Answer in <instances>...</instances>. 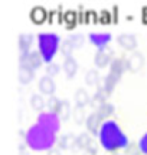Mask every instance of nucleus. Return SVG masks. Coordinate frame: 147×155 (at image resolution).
<instances>
[{
    "mask_svg": "<svg viewBox=\"0 0 147 155\" xmlns=\"http://www.w3.org/2000/svg\"><path fill=\"white\" fill-rule=\"evenodd\" d=\"M98 137H100V142L104 147V150L113 152V154H117L118 150H125V147L130 144L127 141V137L114 121L105 122Z\"/></svg>",
    "mask_w": 147,
    "mask_h": 155,
    "instance_id": "obj_1",
    "label": "nucleus"
},
{
    "mask_svg": "<svg viewBox=\"0 0 147 155\" xmlns=\"http://www.w3.org/2000/svg\"><path fill=\"white\" fill-rule=\"evenodd\" d=\"M26 144L36 151L52 150V145L55 144V132L38 122L26 134Z\"/></svg>",
    "mask_w": 147,
    "mask_h": 155,
    "instance_id": "obj_2",
    "label": "nucleus"
},
{
    "mask_svg": "<svg viewBox=\"0 0 147 155\" xmlns=\"http://www.w3.org/2000/svg\"><path fill=\"white\" fill-rule=\"evenodd\" d=\"M38 43H39V52L42 53L43 59L51 63L58 50L59 38L55 33H40L38 38Z\"/></svg>",
    "mask_w": 147,
    "mask_h": 155,
    "instance_id": "obj_3",
    "label": "nucleus"
},
{
    "mask_svg": "<svg viewBox=\"0 0 147 155\" xmlns=\"http://www.w3.org/2000/svg\"><path fill=\"white\" fill-rule=\"evenodd\" d=\"M43 56L40 53L39 50H32L29 53H20V65L26 63L32 69H38L40 68V65L43 63Z\"/></svg>",
    "mask_w": 147,
    "mask_h": 155,
    "instance_id": "obj_4",
    "label": "nucleus"
},
{
    "mask_svg": "<svg viewBox=\"0 0 147 155\" xmlns=\"http://www.w3.org/2000/svg\"><path fill=\"white\" fill-rule=\"evenodd\" d=\"M144 55H143L142 52H138V50H134V52H131V55L125 59V65H127V71H130V72L136 73L138 72L143 66H144Z\"/></svg>",
    "mask_w": 147,
    "mask_h": 155,
    "instance_id": "obj_5",
    "label": "nucleus"
},
{
    "mask_svg": "<svg viewBox=\"0 0 147 155\" xmlns=\"http://www.w3.org/2000/svg\"><path fill=\"white\" fill-rule=\"evenodd\" d=\"M113 56H114L113 49H110L108 46L101 48V49L97 50L95 56H94V63L98 68H105L107 65H111V62L114 59Z\"/></svg>",
    "mask_w": 147,
    "mask_h": 155,
    "instance_id": "obj_6",
    "label": "nucleus"
},
{
    "mask_svg": "<svg viewBox=\"0 0 147 155\" xmlns=\"http://www.w3.org/2000/svg\"><path fill=\"white\" fill-rule=\"evenodd\" d=\"M85 125H87V129H88L90 134H92V135H100V131H101V128H102L101 115H100L97 111L91 112L90 115L87 116Z\"/></svg>",
    "mask_w": 147,
    "mask_h": 155,
    "instance_id": "obj_7",
    "label": "nucleus"
},
{
    "mask_svg": "<svg viewBox=\"0 0 147 155\" xmlns=\"http://www.w3.org/2000/svg\"><path fill=\"white\" fill-rule=\"evenodd\" d=\"M125 71H127V65H125L124 58H114L111 65H110V73L108 75L118 82Z\"/></svg>",
    "mask_w": 147,
    "mask_h": 155,
    "instance_id": "obj_8",
    "label": "nucleus"
},
{
    "mask_svg": "<svg viewBox=\"0 0 147 155\" xmlns=\"http://www.w3.org/2000/svg\"><path fill=\"white\" fill-rule=\"evenodd\" d=\"M117 42L118 45L123 48L124 50H130V52H134L137 48V39L136 35L133 33H120L118 38H117Z\"/></svg>",
    "mask_w": 147,
    "mask_h": 155,
    "instance_id": "obj_9",
    "label": "nucleus"
},
{
    "mask_svg": "<svg viewBox=\"0 0 147 155\" xmlns=\"http://www.w3.org/2000/svg\"><path fill=\"white\" fill-rule=\"evenodd\" d=\"M39 91L42 92V94L53 96L55 91H56V83H55V81H53V78L48 76V75L40 78L39 79Z\"/></svg>",
    "mask_w": 147,
    "mask_h": 155,
    "instance_id": "obj_10",
    "label": "nucleus"
},
{
    "mask_svg": "<svg viewBox=\"0 0 147 155\" xmlns=\"http://www.w3.org/2000/svg\"><path fill=\"white\" fill-rule=\"evenodd\" d=\"M35 78V69L26 65V63H23L19 66V72H17V79H19V82L22 83V85H28L33 81Z\"/></svg>",
    "mask_w": 147,
    "mask_h": 155,
    "instance_id": "obj_11",
    "label": "nucleus"
},
{
    "mask_svg": "<svg viewBox=\"0 0 147 155\" xmlns=\"http://www.w3.org/2000/svg\"><path fill=\"white\" fill-rule=\"evenodd\" d=\"M58 145L59 150H72L77 147V135H74L72 132L63 134L58 139Z\"/></svg>",
    "mask_w": 147,
    "mask_h": 155,
    "instance_id": "obj_12",
    "label": "nucleus"
},
{
    "mask_svg": "<svg viewBox=\"0 0 147 155\" xmlns=\"http://www.w3.org/2000/svg\"><path fill=\"white\" fill-rule=\"evenodd\" d=\"M32 43H33V35L32 33L20 35L19 36V50H20V53H29V52H32L30 50Z\"/></svg>",
    "mask_w": 147,
    "mask_h": 155,
    "instance_id": "obj_13",
    "label": "nucleus"
},
{
    "mask_svg": "<svg viewBox=\"0 0 147 155\" xmlns=\"http://www.w3.org/2000/svg\"><path fill=\"white\" fill-rule=\"evenodd\" d=\"M62 69L67 78H74L78 72V63L77 61L74 59L72 56L71 58H65V61H63V65H62Z\"/></svg>",
    "mask_w": 147,
    "mask_h": 155,
    "instance_id": "obj_14",
    "label": "nucleus"
},
{
    "mask_svg": "<svg viewBox=\"0 0 147 155\" xmlns=\"http://www.w3.org/2000/svg\"><path fill=\"white\" fill-rule=\"evenodd\" d=\"M90 40L101 49V48H105L107 43L111 40V35L110 33H91Z\"/></svg>",
    "mask_w": 147,
    "mask_h": 155,
    "instance_id": "obj_15",
    "label": "nucleus"
},
{
    "mask_svg": "<svg viewBox=\"0 0 147 155\" xmlns=\"http://www.w3.org/2000/svg\"><path fill=\"white\" fill-rule=\"evenodd\" d=\"M75 102H77V105H81V106L88 105L91 102V96L85 88L77 89V92H75Z\"/></svg>",
    "mask_w": 147,
    "mask_h": 155,
    "instance_id": "obj_16",
    "label": "nucleus"
},
{
    "mask_svg": "<svg viewBox=\"0 0 147 155\" xmlns=\"http://www.w3.org/2000/svg\"><path fill=\"white\" fill-rule=\"evenodd\" d=\"M92 142L94 141H92L90 132H81L79 135H77V148L79 150H87Z\"/></svg>",
    "mask_w": 147,
    "mask_h": 155,
    "instance_id": "obj_17",
    "label": "nucleus"
},
{
    "mask_svg": "<svg viewBox=\"0 0 147 155\" xmlns=\"http://www.w3.org/2000/svg\"><path fill=\"white\" fill-rule=\"evenodd\" d=\"M72 108H71V102L67 99H62V104H61V108H59V112H58V116L61 121H68L69 115L72 114Z\"/></svg>",
    "mask_w": 147,
    "mask_h": 155,
    "instance_id": "obj_18",
    "label": "nucleus"
},
{
    "mask_svg": "<svg viewBox=\"0 0 147 155\" xmlns=\"http://www.w3.org/2000/svg\"><path fill=\"white\" fill-rule=\"evenodd\" d=\"M30 106L33 108L35 111L42 112L46 106V102H45V99H43V96L39 94H33L30 96Z\"/></svg>",
    "mask_w": 147,
    "mask_h": 155,
    "instance_id": "obj_19",
    "label": "nucleus"
},
{
    "mask_svg": "<svg viewBox=\"0 0 147 155\" xmlns=\"http://www.w3.org/2000/svg\"><path fill=\"white\" fill-rule=\"evenodd\" d=\"M46 16H48V12H46L43 7H40V6L33 7L32 12H30V19H32L35 23H42L46 19Z\"/></svg>",
    "mask_w": 147,
    "mask_h": 155,
    "instance_id": "obj_20",
    "label": "nucleus"
},
{
    "mask_svg": "<svg viewBox=\"0 0 147 155\" xmlns=\"http://www.w3.org/2000/svg\"><path fill=\"white\" fill-rule=\"evenodd\" d=\"M85 83L88 86H98L100 85V73L95 69H90L85 73Z\"/></svg>",
    "mask_w": 147,
    "mask_h": 155,
    "instance_id": "obj_21",
    "label": "nucleus"
},
{
    "mask_svg": "<svg viewBox=\"0 0 147 155\" xmlns=\"http://www.w3.org/2000/svg\"><path fill=\"white\" fill-rule=\"evenodd\" d=\"M59 50H61V53H62L65 58H71L74 53V50H75V46H74V43L68 39H65V40H62L61 42V46H59Z\"/></svg>",
    "mask_w": 147,
    "mask_h": 155,
    "instance_id": "obj_22",
    "label": "nucleus"
},
{
    "mask_svg": "<svg viewBox=\"0 0 147 155\" xmlns=\"http://www.w3.org/2000/svg\"><path fill=\"white\" fill-rule=\"evenodd\" d=\"M61 104H62V99H59L58 96H49V99H48V102H46V106H48V109H49V112H52V114H56L59 112V108H61Z\"/></svg>",
    "mask_w": 147,
    "mask_h": 155,
    "instance_id": "obj_23",
    "label": "nucleus"
},
{
    "mask_svg": "<svg viewBox=\"0 0 147 155\" xmlns=\"http://www.w3.org/2000/svg\"><path fill=\"white\" fill-rule=\"evenodd\" d=\"M97 112L101 115L102 119L110 118V116L114 114V105H113V104H110V102H105V104H102V105L97 109Z\"/></svg>",
    "mask_w": 147,
    "mask_h": 155,
    "instance_id": "obj_24",
    "label": "nucleus"
},
{
    "mask_svg": "<svg viewBox=\"0 0 147 155\" xmlns=\"http://www.w3.org/2000/svg\"><path fill=\"white\" fill-rule=\"evenodd\" d=\"M72 118H74V121L77 122V124H82L84 121H87L84 106H81V105L75 106V108H74V111H72Z\"/></svg>",
    "mask_w": 147,
    "mask_h": 155,
    "instance_id": "obj_25",
    "label": "nucleus"
},
{
    "mask_svg": "<svg viewBox=\"0 0 147 155\" xmlns=\"http://www.w3.org/2000/svg\"><path fill=\"white\" fill-rule=\"evenodd\" d=\"M124 155H142V150H140V145L136 142H130V144L125 147Z\"/></svg>",
    "mask_w": 147,
    "mask_h": 155,
    "instance_id": "obj_26",
    "label": "nucleus"
},
{
    "mask_svg": "<svg viewBox=\"0 0 147 155\" xmlns=\"http://www.w3.org/2000/svg\"><path fill=\"white\" fill-rule=\"evenodd\" d=\"M59 72H61V66H59L58 63H55V62L48 63V66H46V75H48V76L53 78L55 75H58Z\"/></svg>",
    "mask_w": 147,
    "mask_h": 155,
    "instance_id": "obj_27",
    "label": "nucleus"
},
{
    "mask_svg": "<svg viewBox=\"0 0 147 155\" xmlns=\"http://www.w3.org/2000/svg\"><path fill=\"white\" fill-rule=\"evenodd\" d=\"M69 40L72 42L74 46H75V49H77V48H79V46H82V45H84L85 38H84V35L77 33V35H72V36L69 38Z\"/></svg>",
    "mask_w": 147,
    "mask_h": 155,
    "instance_id": "obj_28",
    "label": "nucleus"
},
{
    "mask_svg": "<svg viewBox=\"0 0 147 155\" xmlns=\"http://www.w3.org/2000/svg\"><path fill=\"white\" fill-rule=\"evenodd\" d=\"M98 154V145L95 144V142H92V144L87 148V150H84V152H82V155H97Z\"/></svg>",
    "mask_w": 147,
    "mask_h": 155,
    "instance_id": "obj_29",
    "label": "nucleus"
},
{
    "mask_svg": "<svg viewBox=\"0 0 147 155\" xmlns=\"http://www.w3.org/2000/svg\"><path fill=\"white\" fill-rule=\"evenodd\" d=\"M138 145H140V150H142V154H143V155H147V132L142 137V139H140V142H138Z\"/></svg>",
    "mask_w": 147,
    "mask_h": 155,
    "instance_id": "obj_30",
    "label": "nucleus"
},
{
    "mask_svg": "<svg viewBox=\"0 0 147 155\" xmlns=\"http://www.w3.org/2000/svg\"><path fill=\"white\" fill-rule=\"evenodd\" d=\"M48 155H62L61 154V151L56 150V148H52V150L48 151Z\"/></svg>",
    "mask_w": 147,
    "mask_h": 155,
    "instance_id": "obj_31",
    "label": "nucleus"
},
{
    "mask_svg": "<svg viewBox=\"0 0 147 155\" xmlns=\"http://www.w3.org/2000/svg\"><path fill=\"white\" fill-rule=\"evenodd\" d=\"M115 155H120V154H115ZM123 155H124V154H123Z\"/></svg>",
    "mask_w": 147,
    "mask_h": 155,
    "instance_id": "obj_32",
    "label": "nucleus"
}]
</instances>
